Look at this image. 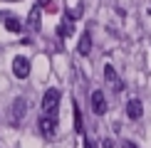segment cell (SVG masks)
I'll list each match as a JSON object with an SVG mask.
<instances>
[{
  "instance_id": "30bf717a",
  "label": "cell",
  "mask_w": 151,
  "mask_h": 148,
  "mask_svg": "<svg viewBox=\"0 0 151 148\" xmlns=\"http://www.w3.org/2000/svg\"><path fill=\"white\" fill-rule=\"evenodd\" d=\"M89 49H92V37H89V32H84L79 40V54H89Z\"/></svg>"
},
{
  "instance_id": "5b68a950",
  "label": "cell",
  "mask_w": 151,
  "mask_h": 148,
  "mask_svg": "<svg viewBox=\"0 0 151 148\" xmlns=\"http://www.w3.org/2000/svg\"><path fill=\"white\" fill-rule=\"evenodd\" d=\"M92 111L97 116H102L104 111H106V99H104V91H92Z\"/></svg>"
},
{
  "instance_id": "2e32d148",
  "label": "cell",
  "mask_w": 151,
  "mask_h": 148,
  "mask_svg": "<svg viewBox=\"0 0 151 148\" xmlns=\"http://www.w3.org/2000/svg\"><path fill=\"white\" fill-rule=\"evenodd\" d=\"M42 5H50V0H37V8H42Z\"/></svg>"
},
{
  "instance_id": "7c38bea8",
  "label": "cell",
  "mask_w": 151,
  "mask_h": 148,
  "mask_svg": "<svg viewBox=\"0 0 151 148\" xmlns=\"http://www.w3.org/2000/svg\"><path fill=\"white\" fill-rule=\"evenodd\" d=\"M22 106H25V99H17V101H15V111H12V119H15V121H20V116H22Z\"/></svg>"
},
{
  "instance_id": "52a82bcc",
  "label": "cell",
  "mask_w": 151,
  "mask_h": 148,
  "mask_svg": "<svg viewBox=\"0 0 151 148\" xmlns=\"http://www.w3.org/2000/svg\"><path fill=\"white\" fill-rule=\"evenodd\" d=\"M40 8H32L30 10V15H27V30L30 32H40Z\"/></svg>"
},
{
  "instance_id": "ba28073f",
  "label": "cell",
  "mask_w": 151,
  "mask_h": 148,
  "mask_svg": "<svg viewBox=\"0 0 151 148\" xmlns=\"http://www.w3.org/2000/svg\"><path fill=\"white\" fill-rule=\"evenodd\" d=\"M72 32H74V22H72V20H65V22L57 27V35H60V37H70Z\"/></svg>"
},
{
  "instance_id": "277c9868",
  "label": "cell",
  "mask_w": 151,
  "mask_h": 148,
  "mask_svg": "<svg viewBox=\"0 0 151 148\" xmlns=\"http://www.w3.org/2000/svg\"><path fill=\"white\" fill-rule=\"evenodd\" d=\"M12 72H15V77L17 79H25L30 74V62L27 57H15L12 59Z\"/></svg>"
},
{
  "instance_id": "9c48e42d",
  "label": "cell",
  "mask_w": 151,
  "mask_h": 148,
  "mask_svg": "<svg viewBox=\"0 0 151 148\" xmlns=\"http://www.w3.org/2000/svg\"><path fill=\"white\" fill-rule=\"evenodd\" d=\"M5 30H10V32H22V22L17 20V17H5Z\"/></svg>"
},
{
  "instance_id": "5bb4252c",
  "label": "cell",
  "mask_w": 151,
  "mask_h": 148,
  "mask_svg": "<svg viewBox=\"0 0 151 148\" xmlns=\"http://www.w3.org/2000/svg\"><path fill=\"white\" fill-rule=\"evenodd\" d=\"M82 148H97V143H94V141H89V138H84V143H82Z\"/></svg>"
},
{
  "instance_id": "8fae6325",
  "label": "cell",
  "mask_w": 151,
  "mask_h": 148,
  "mask_svg": "<svg viewBox=\"0 0 151 148\" xmlns=\"http://www.w3.org/2000/svg\"><path fill=\"white\" fill-rule=\"evenodd\" d=\"M74 131H77V133L84 131V126H82V111L77 109V104H74Z\"/></svg>"
},
{
  "instance_id": "9a60e30c",
  "label": "cell",
  "mask_w": 151,
  "mask_h": 148,
  "mask_svg": "<svg viewBox=\"0 0 151 148\" xmlns=\"http://www.w3.org/2000/svg\"><path fill=\"white\" fill-rule=\"evenodd\" d=\"M124 148H139L136 143H131V141H127V143H124Z\"/></svg>"
},
{
  "instance_id": "7a4b0ae2",
  "label": "cell",
  "mask_w": 151,
  "mask_h": 148,
  "mask_svg": "<svg viewBox=\"0 0 151 148\" xmlns=\"http://www.w3.org/2000/svg\"><path fill=\"white\" fill-rule=\"evenodd\" d=\"M37 126H40V133L45 138H55V133H57V119L55 116H42L37 121Z\"/></svg>"
},
{
  "instance_id": "8992f818",
  "label": "cell",
  "mask_w": 151,
  "mask_h": 148,
  "mask_svg": "<svg viewBox=\"0 0 151 148\" xmlns=\"http://www.w3.org/2000/svg\"><path fill=\"white\" fill-rule=\"evenodd\" d=\"M141 114H144V104L139 101V99H131V101L127 104V116L129 119H141Z\"/></svg>"
},
{
  "instance_id": "3957f363",
  "label": "cell",
  "mask_w": 151,
  "mask_h": 148,
  "mask_svg": "<svg viewBox=\"0 0 151 148\" xmlns=\"http://www.w3.org/2000/svg\"><path fill=\"white\" fill-rule=\"evenodd\" d=\"M104 79H106V84H111V89H114V91H122V89H124L122 79H119V74H116V69H114L111 64L104 67Z\"/></svg>"
},
{
  "instance_id": "6da1fadb",
  "label": "cell",
  "mask_w": 151,
  "mask_h": 148,
  "mask_svg": "<svg viewBox=\"0 0 151 148\" xmlns=\"http://www.w3.org/2000/svg\"><path fill=\"white\" fill-rule=\"evenodd\" d=\"M60 89H47L45 91V96H42V111H45V116H55L57 114V109H60Z\"/></svg>"
},
{
  "instance_id": "4fadbf2b",
  "label": "cell",
  "mask_w": 151,
  "mask_h": 148,
  "mask_svg": "<svg viewBox=\"0 0 151 148\" xmlns=\"http://www.w3.org/2000/svg\"><path fill=\"white\" fill-rule=\"evenodd\" d=\"M102 148H114V141H111V138H104V141H102Z\"/></svg>"
}]
</instances>
